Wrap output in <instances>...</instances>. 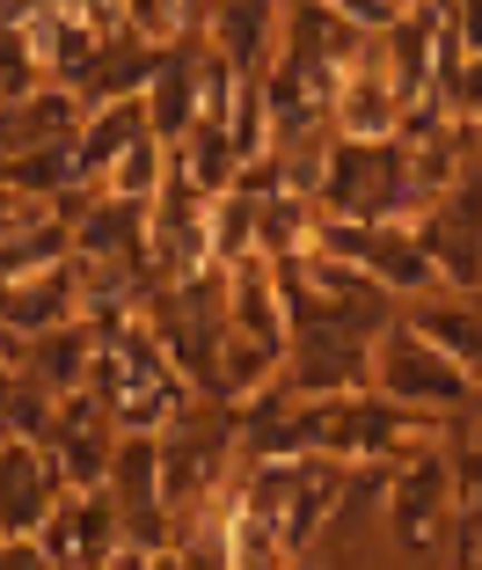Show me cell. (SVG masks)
I'll list each match as a JSON object with an SVG mask.
<instances>
[{
  "instance_id": "52a82bcc",
  "label": "cell",
  "mask_w": 482,
  "mask_h": 570,
  "mask_svg": "<svg viewBox=\"0 0 482 570\" xmlns=\"http://www.w3.org/2000/svg\"><path fill=\"white\" fill-rule=\"evenodd\" d=\"M381 8H416V0H381Z\"/></svg>"
},
{
  "instance_id": "277c9868",
  "label": "cell",
  "mask_w": 482,
  "mask_h": 570,
  "mask_svg": "<svg viewBox=\"0 0 482 570\" xmlns=\"http://www.w3.org/2000/svg\"><path fill=\"white\" fill-rule=\"evenodd\" d=\"M154 132V110L147 96H102L96 110L81 118V139H73V161H81V176H102V168L117 161L125 147H139V139Z\"/></svg>"
},
{
  "instance_id": "6da1fadb",
  "label": "cell",
  "mask_w": 482,
  "mask_h": 570,
  "mask_svg": "<svg viewBox=\"0 0 482 570\" xmlns=\"http://www.w3.org/2000/svg\"><path fill=\"white\" fill-rule=\"evenodd\" d=\"M88 387L96 403L110 410L117 432H168L176 410H184V381H176V358H161L147 330H125L96 344V366H88Z\"/></svg>"
},
{
  "instance_id": "3957f363",
  "label": "cell",
  "mask_w": 482,
  "mask_h": 570,
  "mask_svg": "<svg viewBox=\"0 0 482 570\" xmlns=\"http://www.w3.org/2000/svg\"><path fill=\"white\" fill-rule=\"evenodd\" d=\"M51 446H59V475H67L73 490H102V475H110V461H117L110 410H102L96 395H88V403L67 395V410H59V424H51Z\"/></svg>"
},
{
  "instance_id": "8992f818",
  "label": "cell",
  "mask_w": 482,
  "mask_h": 570,
  "mask_svg": "<svg viewBox=\"0 0 482 570\" xmlns=\"http://www.w3.org/2000/svg\"><path fill=\"white\" fill-rule=\"evenodd\" d=\"M387 387H402V395H461V373H446V352H432V344H416V336H395L387 344Z\"/></svg>"
},
{
  "instance_id": "5b68a950",
  "label": "cell",
  "mask_w": 482,
  "mask_h": 570,
  "mask_svg": "<svg viewBox=\"0 0 482 570\" xmlns=\"http://www.w3.org/2000/svg\"><path fill=\"white\" fill-rule=\"evenodd\" d=\"M37 344V387L45 395H73V387L88 381V366H96V336L88 330H73V322H59V330H45V336H30Z\"/></svg>"
},
{
  "instance_id": "7a4b0ae2",
  "label": "cell",
  "mask_w": 482,
  "mask_h": 570,
  "mask_svg": "<svg viewBox=\"0 0 482 570\" xmlns=\"http://www.w3.org/2000/svg\"><path fill=\"white\" fill-rule=\"evenodd\" d=\"M59 461L30 439H0V541H30L37 527L59 512Z\"/></svg>"
}]
</instances>
